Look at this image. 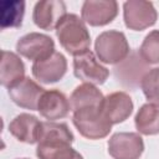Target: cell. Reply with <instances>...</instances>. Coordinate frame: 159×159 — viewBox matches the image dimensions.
Returning <instances> with one entry per match:
<instances>
[{
  "label": "cell",
  "instance_id": "ba28073f",
  "mask_svg": "<svg viewBox=\"0 0 159 159\" xmlns=\"http://www.w3.org/2000/svg\"><path fill=\"white\" fill-rule=\"evenodd\" d=\"M124 22L130 30H144L157 21V11L152 2L129 0L124 2Z\"/></svg>",
  "mask_w": 159,
  "mask_h": 159
},
{
  "label": "cell",
  "instance_id": "8fae6325",
  "mask_svg": "<svg viewBox=\"0 0 159 159\" xmlns=\"http://www.w3.org/2000/svg\"><path fill=\"white\" fill-rule=\"evenodd\" d=\"M43 88L40 87L36 82L30 80L29 77H24L21 81L15 83L9 88V94L11 99L20 107L27 108L31 111H36L39 106V101L43 93Z\"/></svg>",
  "mask_w": 159,
  "mask_h": 159
},
{
  "label": "cell",
  "instance_id": "7c38bea8",
  "mask_svg": "<svg viewBox=\"0 0 159 159\" xmlns=\"http://www.w3.org/2000/svg\"><path fill=\"white\" fill-rule=\"evenodd\" d=\"M66 15V6L62 1L56 0H46L39 1L34 9V22L43 29L51 30L58 25L62 17Z\"/></svg>",
  "mask_w": 159,
  "mask_h": 159
},
{
  "label": "cell",
  "instance_id": "9c48e42d",
  "mask_svg": "<svg viewBox=\"0 0 159 159\" xmlns=\"http://www.w3.org/2000/svg\"><path fill=\"white\" fill-rule=\"evenodd\" d=\"M67 70V61L65 56L55 51L51 56L36 61L32 65V75L40 82L53 83L63 77Z\"/></svg>",
  "mask_w": 159,
  "mask_h": 159
},
{
  "label": "cell",
  "instance_id": "5b68a950",
  "mask_svg": "<svg viewBox=\"0 0 159 159\" xmlns=\"http://www.w3.org/2000/svg\"><path fill=\"white\" fill-rule=\"evenodd\" d=\"M16 50L24 57L36 62L51 56L55 52V43L47 35L30 32L17 41Z\"/></svg>",
  "mask_w": 159,
  "mask_h": 159
},
{
  "label": "cell",
  "instance_id": "7402d4cb",
  "mask_svg": "<svg viewBox=\"0 0 159 159\" xmlns=\"http://www.w3.org/2000/svg\"><path fill=\"white\" fill-rule=\"evenodd\" d=\"M22 159H26V158H22Z\"/></svg>",
  "mask_w": 159,
  "mask_h": 159
},
{
  "label": "cell",
  "instance_id": "44dd1931",
  "mask_svg": "<svg viewBox=\"0 0 159 159\" xmlns=\"http://www.w3.org/2000/svg\"><path fill=\"white\" fill-rule=\"evenodd\" d=\"M139 53L147 63H159V31L154 30L149 32L140 48Z\"/></svg>",
  "mask_w": 159,
  "mask_h": 159
},
{
  "label": "cell",
  "instance_id": "3957f363",
  "mask_svg": "<svg viewBox=\"0 0 159 159\" xmlns=\"http://www.w3.org/2000/svg\"><path fill=\"white\" fill-rule=\"evenodd\" d=\"M72 120L78 132L88 139L104 138L112 128V123L103 113L102 106L76 109Z\"/></svg>",
  "mask_w": 159,
  "mask_h": 159
},
{
  "label": "cell",
  "instance_id": "4fadbf2b",
  "mask_svg": "<svg viewBox=\"0 0 159 159\" xmlns=\"http://www.w3.org/2000/svg\"><path fill=\"white\" fill-rule=\"evenodd\" d=\"M70 103L63 93L57 89L45 91L39 101L37 111L47 119L55 120L63 118L70 112Z\"/></svg>",
  "mask_w": 159,
  "mask_h": 159
},
{
  "label": "cell",
  "instance_id": "e0dca14e",
  "mask_svg": "<svg viewBox=\"0 0 159 159\" xmlns=\"http://www.w3.org/2000/svg\"><path fill=\"white\" fill-rule=\"evenodd\" d=\"M103 94L98 88L91 83H83L72 92L70 98V106L72 111L86 107H99L103 103Z\"/></svg>",
  "mask_w": 159,
  "mask_h": 159
},
{
  "label": "cell",
  "instance_id": "30bf717a",
  "mask_svg": "<svg viewBox=\"0 0 159 159\" xmlns=\"http://www.w3.org/2000/svg\"><path fill=\"white\" fill-rule=\"evenodd\" d=\"M82 19L92 26H102L111 22L118 12L116 1L87 0L82 5Z\"/></svg>",
  "mask_w": 159,
  "mask_h": 159
},
{
  "label": "cell",
  "instance_id": "277c9868",
  "mask_svg": "<svg viewBox=\"0 0 159 159\" xmlns=\"http://www.w3.org/2000/svg\"><path fill=\"white\" fill-rule=\"evenodd\" d=\"M98 58L104 63H117L123 61L129 53V45L123 32L109 30L102 32L94 43Z\"/></svg>",
  "mask_w": 159,
  "mask_h": 159
},
{
  "label": "cell",
  "instance_id": "52a82bcc",
  "mask_svg": "<svg viewBox=\"0 0 159 159\" xmlns=\"http://www.w3.org/2000/svg\"><path fill=\"white\" fill-rule=\"evenodd\" d=\"M143 149V139L137 133H116L108 140V153L114 159H138Z\"/></svg>",
  "mask_w": 159,
  "mask_h": 159
},
{
  "label": "cell",
  "instance_id": "2e32d148",
  "mask_svg": "<svg viewBox=\"0 0 159 159\" xmlns=\"http://www.w3.org/2000/svg\"><path fill=\"white\" fill-rule=\"evenodd\" d=\"M25 68L20 57L14 53L2 50L1 51V66H0V81L6 88L12 87L15 83L24 78Z\"/></svg>",
  "mask_w": 159,
  "mask_h": 159
},
{
  "label": "cell",
  "instance_id": "ffe728a7",
  "mask_svg": "<svg viewBox=\"0 0 159 159\" xmlns=\"http://www.w3.org/2000/svg\"><path fill=\"white\" fill-rule=\"evenodd\" d=\"M140 87L147 99L159 107V67L148 71L142 77Z\"/></svg>",
  "mask_w": 159,
  "mask_h": 159
},
{
  "label": "cell",
  "instance_id": "ac0fdd59",
  "mask_svg": "<svg viewBox=\"0 0 159 159\" xmlns=\"http://www.w3.org/2000/svg\"><path fill=\"white\" fill-rule=\"evenodd\" d=\"M135 127L145 135L159 133V107L152 103L143 104L135 114Z\"/></svg>",
  "mask_w": 159,
  "mask_h": 159
},
{
  "label": "cell",
  "instance_id": "9a60e30c",
  "mask_svg": "<svg viewBox=\"0 0 159 159\" xmlns=\"http://www.w3.org/2000/svg\"><path fill=\"white\" fill-rule=\"evenodd\" d=\"M41 123L42 122H40L35 116L21 113L16 116L9 124V130L17 140L27 144H34L39 140Z\"/></svg>",
  "mask_w": 159,
  "mask_h": 159
},
{
  "label": "cell",
  "instance_id": "d6986e66",
  "mask_svg": "<svg viewBox=\"0 0 159 159\" xmlns=\"http://www.w3.org/2000/svg\"><path fill=\"white\" fill-rule=\"evenodd\" d=\"M25 11L24 1H2L0 4V26L6 27H19L22 22Z\"/></svg>",
  "mask_w": 159,
  "mask_h": 159
},
{
  "label": "cell",
  "instance_id": "7a4b0ae2",
  "mask_svg": "<svg viewBox=\"0 0 159 159\" xmlns=\"http://www.w3.org/2000/svg\"><path fill=\"white\" fill-rule=\"evenodd\" d=\"M56 35L62 47L73 56L89 50V32L84 22L75 14H66L62 17L56 26Z\"/></svg>",
  "mask_w": 159,
  "mask_h": 159
},
{
  "label": "cell",
  "instance_id": "5bb4252c",
  "mask_svg": "<svg viewBox=\"0 0 159 159\" xmlns=\"http://www.w3.org/2000/svg\"><path fill=\"white\" fill-rule=\"evenodd\" d=\"M102 109L112 124L125 120L133 109V102L125 92H114L104 97Z\"/></svg>",
  "mask_w": 159,
  "mask_h": 159
},
{
  "label": "cell",
  "instance_id": "6da1fadb",
  "mask_svg": "<svg viewBox=\"0 0 159 159\" xmlns=\"http://www.w3.org/2000/svg\"><path fill=\"white\" fill-rule=\"evenodd\" d=\"M73 135L65 123L42 122L37 140L39 159H83L71 143Z\"/></svg>",
  "mask_w": 159,
  "mask_h": 159
},
{
  "label": "cell",
  "instance_id": "8992f818",
  "mask_svg": "<svg viewBox=\"0 0 159 159\" xmlns=\"http://www.w3.org/2000/svg\"><path fill=\"white\" fill-rule=\"evenodd\" d=\"M75 76L91 84H102L109 76L108 70L102 66L94 57L92 51H86L73 60Z\"/></svg>",
  "mask_w": 159,
  "mask_h": 159
}]
</instances>
